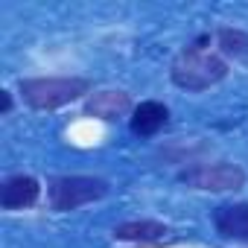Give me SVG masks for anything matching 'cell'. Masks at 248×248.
Listing matches in <instances>:
<instances>
[{"instance_id":"1","label":"cell","mask_w":248,"mask_h":248,"mask_svg":"<svg viewBox=\"0 0 248 248\" xmlns=\"http://www.w3.org/2000/svg\"><path fill=\"white\" fill-rule=\"evenodd\" d=\"M204 41L207 38H199L193 47H184L170 67V76L181 91H207L228 76L225 59L204 50Z\"/></svg>"},{"instance_id":"2","label":"cell","mask_w":248,"mask_h":248,"mask_svg":"<svg viewBox=\"0 0 248 248\" xmlns=\"http://www.w3.org/2000/svg\"><path fill=\"white\" fill-rule=\"evenodd\" d=\"M24 102L35 111H56L91 91V82L82 76H38V79H21L18 85Z\"/></svg>"},{"instance_id":"3","label":"cell","mask_w":248,"mask_h":248,"mask_svg":"<svg viewBox=\"0 0 248 248\" xmlns=\"http://www.w3.org/2000/svg\"><path fill=\"white\" fill-rule=\"evenodd\" d=\"M108 193V184L93 175H64L50 184V207L59 213L76 210L82 204H91Z\"/></svg>"},{"instance_id":"4","label":"cell","mask_w":248,"mask_h":248,"mask_svg":"<svg viewBox=\"0 0 248 248\" xmlns=\"http://www.w3.org/2000/svg\"><path fill=\"white\" fill-rule=\"evenodd\" d=\"M178 181L193 190L228 193V190H239L245 184V172L236 164H199V167L178 172Z\"/></svg>"},{"instance_id":"5","label":"cell","mask_w":248,"mask_h":248,"mask_svg":"<svg viewBox=\"0 0 248 248\" xmlns=\"http://www.w3.org/2000/svg\"><path fill=\"white\" fill-rule=\"evenodd\" d=\"M41 196V187L32 175H12L0 187V207L3 210H24L32 207Z\"/></svg>"},{"instance_id":"6","label":"cell","mask_w":248,"mask_h":248,"mask_svg":"<svg viewBox=\"0 0 248 248\" xmlns=\"http://www.w3.org/2000/svg\"><path fill=\"white\" fill-rule=\"evenodd\" d=\"M132 111V96L126 91H96L85 99V114L96 120H117Z\"/></svg>"},{"instance_id":"7","label":"cell","mask_w":248,"mask_h":248,"mask_svg":"<svg viewBox=\"0 0 248 248\" xmlns=\"http://www.w3.org/2000/svg\"><path fill=\"white\" fill-rule=\"evenodd\" d=\"M213 225L228 239H248V204H222L213 210Z\"/></svg>"},{"instance_id":"8","label":"cell","mask_w":248,"mask_h":248,"mask_svg":"<svg viewBox=\"0 0 248 248\" xmlns=\"http://www.w3.org/2000/svg\"><path fill=\"white\" fill-rule=\"evenodd\" d=\"M167 120H170V108L158 99H146L132 111V132L140 138H149L167 126Z\"/></svg>"},{"instance_id":"9","label":"cell","mask_w":248,"mask_h":248,"mask_svg":"<svg viewBox=\"0 0 248 248\" xmlns=\"http://www.w3.org/2000/svg\"><path fill=\"white\" fill-rule=\"evenodd\" d=\"M117 239H126V242H158L167 236V225L152 222V219H140V222H123L114 228Z\"/></svg>"},{"instance_id":"10","label":"cell","mask_w":248,"mask_h":248,"mask_svg":"<svg viewBox=\"0 0 248 248\" xmlns=\"http://www.w3.org/2000/svg\"><path fill=\"white\" fill-rule=\"evenodd\" d=\"M216 44L222 50V56L231 59H248V32L236 30V27H222L216 32Z\"/></svg>"},{"instance_id":"11","label":"cell","mask_w":248,"mask_h":248,"mask_svg":"<svg viewBox=\"0 0 248 248\" xmlns=\"http://www.w3.org/2000/svg\"><path fill=\"white\" fill-rule=\"evenodd\" d=\"M9 111H12V93H9V91H3V111H0V114L6 117Z\"/></svg>"}]
</instances>
